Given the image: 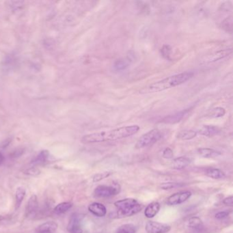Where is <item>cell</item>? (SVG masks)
Instances as JSON below:
<instances>
[{
    "label": "cell",
    "instance_id": "4dcf8cb0",
    "mask_svg": "<svg viewBox=\"0 0 233 233\" xmlns=\"http://www.w3.org/2000/svg\"><path fill=\"white\" fill-rule=\"evenodd\" d=\"M24 174L28 176H31V177H36V176L39 175L40 174V170L39 169L36 168V167H32L26 170L24 172Z\"/></svg>",
    "mask_w": 233,
    "mask_h": 233
},
{
    "label": "cell",
    "instance_id": "e0dca14e",
    "mask_svg": "<svg viewBox=\"0 0 233 233\" xmlns=\"http://www.w3.org/2000/svg\"><path fill=\"white\" fill-rule=\"evenodd\" d=\"M39 207V202H38V198L36 195L33 194L29 198L28 202V204L26 207V214L27 215H30L32 214L35 213Z\"/></svg>",
    "mask_w": 233,
    "mask_h": 233
},
{
    "label": "cell",
    "instance_id": "277c9868",
    "mask_svg": "<svg viewBox=\"0 0 233 233\" xmlns=\"http://www.w3.org/2000/svg\"><path fill=\"white\" fill-rule=\"evenodd\" d=\"M161 132L157 129H152L141 136L135 144V148L140 149L153 145L162 138Z\"/></svg>",
    "mask_w": 233,
    "mask_h": 233
},
{
    "label": "cell",
    "instance_id": "f546056e",
    "mask_svg": "<svg viewBox=\"0 0 233 233\" xmlns=\"http://www.w3.org/2000/svg\"><path fill=\"white\" fill-rule=\"evenodd\" d=\"M171 51H172V49L169 45H164L161 49V53L162 56H163L164 58L167 59H170V53H171Z\"/></svg>",
    "mask_w": 233,
    "mask_h": 233
},
{
    "label": "cell",
    "instance_id": "5bb4252c",
    "mask_svg": "<svg viewBox=\"0 0 233 233\" xmlns=\"http://www.w3.org/2000/svg\"><path fill=\"white\" fill-rule=\"evenodd\" d=\"M191 163V160L189 158L186 157H179L174 159L172 162V167L174 170H183L187 167Z\"/></svg>",
    "mask_w": 233,
    "mask_h": 233
},
{
    "label": "cell",
    "instance_id": "4fadbf2b",
    "mask_svg": "<svg viewBox=\"0 0 233 233\" xmlns=\"http://www.w3.org/2000/svg\"><path fill=\"white\" fill-rule=\"evenodd\" d=\"M196 131L197 133L201 135H204L206 137H213L214 135H218L220 132V130L218 127L214 125H204Z\"/></svg>",
    "mask_w": 233,
    "mask_h": 233
},
{
    "label": "cell",
    "instance_id": "2e32d148",
    "mask_svg": "<svg viewBox=\"0 0 233 233\" xmlns=\"http://www.w3.org/2000/svg\"><path fill=\"white\" fill-rule=\"evenodd\" d=\"M198 154L204 158H215L221 155V152L210 148H200L197 150Z\"/></svg>",
    "mask_w": 233,
    "mask_h": 233
},
{
    "label": "cell",
    "instance_id": "9c48e42d",
    "mask_svg": "<svg viewBox=\"0 0 233 233\" xmlns=\"http://www.w3.org/2000/svg\"><path fill=\"white\" fill-rule=\"evenodd\" d=\"M190 109H186L181 111V112H177L173 114H170L166 116L160 121V123H165V124H176L179 123L184 118V117L187 114Z\"/></svg>",
    "mask_w": 233,
    "mask_h": 233
},
{
    "label": "cell",
    "instance_id": "7402d4cb",
    "mask_svg": "<svg viewBox=\"0 0 233 233\" xmlns=\"http://www.w3.org/2000/svg\"><path fill=\"white\" fill-rule=\"evenodd\" d=\"M73 207V203L69 202H64L59 203L54 208V212L56 214H62L66 213Z\"/></svg>",
    "mask_w": 233,
    "mask_h": 233
},
{
    "label": "cell",
    "instance_id": "e575fe53",
    "mask_svg": "<svg viewBox=\"0 0 233 233\" xmlns=\"http://www.w3.org/2000/svg\"><path fill=\"white\" fill-rule=\"evenodd\" d=\"M4 159V158L3 154H2L1 153H0V165H1L2 163H3Z\"/></svg>",
    "mask_w": 233,
    "mask_h": 233
},
{
    "label": "cell",
    "instance_id": "44dd1931",
    "mask_svg": "<svg viewBox=\"0 0 233 233\" xmlns=\"http://www.w3.org/2000/svg\"><path fill=\"white\" fill-rule=\"evenodd\" d=\"M188 226L196 230H200L203 227V223L198 217H192L188 221Z\"/></svg>",
    "mask_w": 233,
    "mask_h": 233
},
{
    "label": "cell",
    "instance_id": "603a6c76",
    "mask_svg": "<svg viewBox=\"0 0 233 233\" xmlns=\"http://www.w3.org/2000/svg\"><path fill=\"white\" fill-rule=\"evenodd\" d=\"M129 66V62L128 59H117L113 64V69L117 71H121V70H125L127 67Z\"/></svg>",
    "mask_w": 233,
    "mask_h": 233
},
{
    "label": "cell",
    "instance_id": "d6986e66",
    "mask_svg": "<svg viewBox=\"0 0 233 233\" xmlns=\"http://www.w3.org/2000/svg\"><path fill=\"white\" fill-rule=\"evenodd\" d=\"M197 134V131L194 130H184L178 133L177 137L181 140H190L196 137Z\"/></svg>",
    "mask_w": 233,
    "mask_h": 233
},
{
    "label": "cell",
    "instance_id": "8992f818",
    "mask_svg": "<svg viewBox=\"0 0 233 233\" xmlns=\"http://www.w3.org/2000/svg\"><path fill=\"white\" fill-rule=\"evenodd\" d=\"M83 216L79 213H73L69 219L67 230L69 233H82V220Z\"/></svg>",
    "mask_w": 233,
    "mask_h": 233
},
{
    "label": "cell",
    "instance_id": "ffe728a7",
    "mask_svg": "<svg viewBox=\"0 0 233 233\" xmlns=\"http://www.w3.org/2000/svg\"><path fill=\"white\" fill-rule=\"evenodd\" d=\"M25 194H26V191L24 187H18L17 189V191H16V195H15L16 209H18V208L20 207L21 203H22L24 198L25 196Z\"/></svg>",
    "mask_w": 233,
    "mask_h": 233
},
{
    "label": "cell",
    "instance_id": "ac0fdd59",
    "mask_svg": "<svg viewBox=\"0 0 233 233\" xmlns=\"http://www.w3.org/2000/svg\"><path fill=\"white\" fill-rule=\"evenodd\" d=\"M205 174L213 179H221L226 177L225 173L222 170L218 168H208L206 170Z\"/></svg>",
    "mask_w": 233,
    "mask_h": 233
},
{
    "label": "cell",
    "instance_id": "836d02e7",
    "mask_svg": "<svg viewBox=\"0 0 233 233\" xmlns=\"http://www.w3.org/2000/svg\"><path fill=\"white\" fill-rule=\"evenodd\" d=\"M223 203L226 206H232L233 205V197H232V196H230L229 197L226 198H224L223 200Z\"/></svg>",
    "mask_w": 233,
    "mask_h": 233
},
{
    "label": "cell",
    "instance_id": "d590c367",
    "mask_svg": "<svg viewBox=\"0 0 233 233\" xmlns=\"http://www.w3.org/2000/svg\"><path fill=\"white\" fill-rule=\"evenodd\" d=\"M4 219V218H3V216H0V221H1L2 220V219Z\"/></svg>",
    "mask_w": 233,
    "mask_h": 233
},
{
    "label": "cell",
    "instance_id": "ba28073f",
    "mask_svg": "<svg viewBox=\"0 0 233 233\" xmlns=\"http://www.w3.org/2000/svg\"><path fill=\"white\" fill-rule=\"evenodd\" d=\"M191 196V193L189 191H179L167 198L166 203L169 206H174L182 204L187 200Z\"/></svg>",
    "mask_w": 233,
    "mask_h": 233
},
{
    "label": "cell",
    "instance_id": "3957f363",
    "mask_svg": "<svg viewBox=\"0 0 233 233\" xmlns=\"http://www.w3.org/2000/svg\"><path fill=\"white\" fill-rule=\"evenodd\" d=\"M117 211L113 213V218H123L131 217L140 212L143 205L134 198H125L114 202Z\"/></svg>",
    "mask_w": 233,
    "mask_h": 233
},
{
    "label": "cell",
    "instance_id": "30bf717a",
    "mask_svg": "<svg viewBox=\"0 0 233 233\" xmlns=\"http://www.w3.org/2000/svg\"><path fill=\"white\" fill-rule=\"evenodd\" d=\"M88 211L98 218H103L107 213V208L105 206L99 202H93L88 206Z\"/></svg>",
    "mask_w": 233,
    "mask_h": 233
},
{
    "label": "cell",
    "instance_id": "f1b7e54d",
    "mask_svg": "<svg viewBox=\"0 0 233 233\" xmlns=\"http://www.w3.org/2000/svg\"><path fill=\"white\" fill-rule=\"evenodd\" d=\"M112 174V172L110 171H106V172H103L99 173V174H96L93 177V182L94 183L99 182V181H101V180H103L105 178L109 177Z\"/></svg>",
    "mask_w": 233,
    "mask_h": 233
},
{
    "label": "cell",
    "instance_id": "7a4b0ae2",
    "mask_svg": "<svg viewBox=\"0 0 233 233\" xmlns=\"http://www.w3.org/2000/svg\"><path fill=\"white\" fill-rule=\"evenodd\" d=\"M193 76L194 73L191 72H184L169 76L165 79L151 83L147 87L144 88L142 90H140V93L142 94L155 93L166 90L167 89L174 88L176 86L183 84L191 79Z\"/></svg>",
    "mask_w": 233,
    "mask_h": 233
},
{
    "label": "cell",
    "instance_id": "52a82bcc",
    "mask_svg": "<svg viewBox=\"0 0 233 233\" xmlns=\"http://www.w3.org/2000/svg\"><path fill=\"white\" fill-rule=\"evenodd\" d=\"M145 229L148 233H166L170 231L171 226L160 222L148 221L146 224Z\"/></svg>",
    "mask_w": 233,
    "mask_h": 233
},
{
    "label": "cell",
    "instance_id": "1f68e13d",
    "mask_svg": "<svg viewBox=\"0 0 233 233\" xmlns=\"http://www.w3.org/2000/svg\"><path fill=\"white\" fill-rule=\"evenodd\" d=\"M173 156H174V153H173V150L170 148H166L162 153V157L165 159H172Z\"/></svg>",
    "mask_w": 233,
    "mask_h": 233
},
{
    "label": "cell",
    "instance_id": "6da1fadb",
    "mask_svg": "<svg viewBox=\"0 0 233 233\" xmlns=\"http://www.w3.org/2000/svg\"><path fill=\"white\" fill-rule=\"evenodd\" d=\"M140 129V127L136 124L122 127L110 131L86 135L82 138V142L84 144H93L121 140L136 134Z\"/></svg>",
    "mask_w": 233,
    "mask_h": 233
},
{
    "label": "cell",
    "instance_id": "83f0119b",
    "mask_svg": "<svg viewBox=\"0 0 233 233\" xmlns=\"http://www.w3.org/2000/svg\"><path fill=\"white\" fill-rule=\"evenodd\" d=\"M226 113V110L223 107H215L211 110L209 113V116L212 118H220L224 116Z\"/></svg>",
    "mask_w": 233,
    "mask_h": 233
},
{
    "label": "cell",
    "instance_id": "8fae6325",
    "mask_svg": "<svg viewBox=\"0 0 233 233\" xmlns=\"http://www.w3.org/2000/svg\"><path fill=\"white\" fill-rule=\"evenodd\" d=\"M232 53V49H226L220 50L217 51V52L214 53L211 55L208 56L207 58H206V62H215L217 61L220 60V59H224L226 58L230 55H231Z\"/></svg>",
    "mask_w": 233,
    "mask_h": 233
},
{
    "label": "cell",
    "instance_id": "9a60e30c",
    "mask_svg": "<svg viewBox=\"0 0 233 233\" xmlns=\"http://www.w3.org/2000/svg\"><path fill=\"white\" fill-rule=\"evenodd\" d=\"M160 204L158 202H153L146 207L144 215L147 218H153L160 210Z\"/></svg>",
    "mask_w": 233,
    "mask_h": 233
},
{
    "label": "cell",
    "instance_id": "cb8c5ba5",
    "mask_svg": "<svg viewBox=\"0 0 233 233\" xmlns=\"http://www.w3.org/2000/svg\"><path fill=\"white\" fill-rule=\"evenodd\" d=\"M136 228L132 224H123L118 228L116 233H135Z\"/></svg>",
    "mask_w": 233,
    "mask_h": 233
},
{
    "label": "cell",
    "instance_id": "5b68a950",
    "mask_svg": "<svg viewBox=\"0 0 233 233\" xmlns=\"http://www.w3.org/2000/svg\"><path fill=\"white\" fill-rule=\"evenodd\" d=\"M120 191V186L117 183L112 185H101L96 187L94 191L96 198H110L116 196Z\"/></svg>",
    "mask_w": 233,
    "mask_h": 233
},
{
    "label": "cell",
    "instance_id": "7c38bea8",
    "mask_svg": "<svg viewBox=\"0 0 233 233\" xmlns=\"http://www.w3.org/2000/svg\"><path fill=\"white\" fill-rule=\"evenodd\" d=\"M58 225L53 221H47L37 228V233H55L58 229Z\"/></svg>",
    "mask_w": 233,
    "mask_h": 233
},
{
    "label": "cell",
    "instance_id": "484cf974",
    "mask_svg": "<svg viewBox=\"0 0 233 233\" xmlns=\"http://www.w3.org/2000/svg\"><path fill=\"white\" fill-rule=\"evenodd\" d=\"M232 25H233V19L232 16L227 17L222 21L221 28L227 32L232 33Z\"/></svg>",
    "mask_w": 233,
    "mask_h": 233
},
{
    "label": "cell",
    "instance_id": "4316f807",
    "mask_svg": "<svg viewBox=\"0 0 233 233\" xmlns=\"http://www.w3.org/2000/svg\"><path fill=\"white\" fill-rule=\"evenodd\" d=\"M185 185V184L182 183H175V182H168V183H164L161 184L160 188L164 190H167V189H174L177 187H180Z\"/></svg>",
    "mask_w": 233,
    "mask_h": 233
},
{
    "label": "cell",
    "instance_id": "d6a6232c",
    "mask_svg": "<svg viewBox=\"0 0 233 233\" xmlns=\"http://www.w3.org/2000/svg\"><path fill=\"white\" fill-rule=\"evenodd\" d=\"M230 211H221V212H219L215 214V218L218 219H224L227 218V217L230 215Z\"/></svg>",
    "mask_w": 233,
    "mask_h": 233
},
{
    "label": "cell",
    "instance_id": "d4e9b609",
    "mask_svg": "<svg viewBox=\"0 0 233 233\" xmlns=\"http://www.w3.org/2000/svg\"><path fill=\"white\" fill-rule=\"evenodd\" d=\"M49 155V154L47 150H42L34 159L32 163L34 164H40L44 163L47 160Z\"/></svg>",
    "mask_w": 233,
    "mask_h": 233
}]
</instances>
